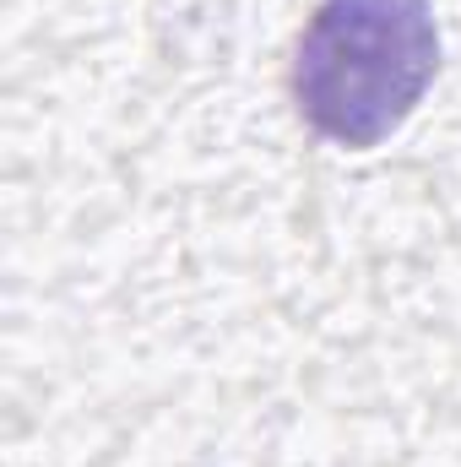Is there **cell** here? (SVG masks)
I'll list each match as a JSON object with an SVG mask.
<instances>
[{"label": "cell", "instance_id": "1", "mask_svg": "<svg viewBox=\"0 0 461 467\" xmlns=\"http://www.w3.org/2000/svg\"><path fill=\"white\" fill-rule=\"evenodd\" d=\"M435 77V22L424 0H326L293 66L299 109L347 147L402 125Z\"/></svg>", "mask_w": 461, "mask_h": 467}]
</instances>
